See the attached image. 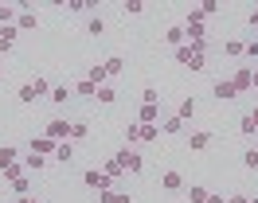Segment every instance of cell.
<instances>
[{"label": "cell", "mask_w": 258, "mask_h": 203, "mask_svg": "<svg viewBox=\"0 0 258 203\" xmlns=\"http://www.w3.org/2000/svg\"><path fill=\"white\" fill-rule=\"evenodd\" d=\"M113 160H117V164H121L125 172H133V176H137V172L145 168V156L137 153V149H129V145H125V149H121L117 156H113Z\"/></svg>", "instance_id": "1"}, {"label": "cell", "mask_w": 258, "mask_h": 203, "mask_svg": "<svg viewBox=\"0 0 258 203\" xmlns=\"http://www.w3.org/2000/svg\"><path fill=\"white\" fill-rule=\"evenodd\" d=\"M215 133L211 129H188V153H208Z\"/></svg>", "instance_id": "2"}, {"label": "cell", "mask_w": 258, "mask_h": 203, "mask_svg": "<svg viewBox=\"0 0 258 203\" xmlns=\"http://www.w3.org/2000/svg\"><path fill=\"white\" fill-rule=\"evenodd\" d=\"M211 98H215V102H235L239 90H235L231 78H215V82H211Z\"/></svg>", "instance_id": "3"}, {"label": "cell", "mask_w": 258, "mask_h": 203, "mask_svg": "<svg viewBox=\"0 0 258 203\" xmlns=\"http://www.w3.org/2000/svg\"><path fill=\"white\" fill-rule=\"evenodd\" d=\"M82 184H86V187H90V191H110V180H106V172H98V168H86V172H82Z\"/></svg>", "instance_id": "4"}, {"label": "cell", "mask_w": 258, "mask_h": 203, "mask_svg": "<svg viewBox=\"0 0 258 203\" xmlns=\"http://www.w3.org/2000/svg\"><path fill=\"white\" fill-rule=\"evenodd\" d=\"M184 187H188V184H184V176H180L176 168H168V172L161 176V191H168V195H180Z\"/></svg>", "instance_id": "5"}, {"label": "cell", "mask_w": 258, "mask_h": 203, "mask_svg": "<svg viewBox=\"0 0 258 203\" xmlns=\"http://www.w3.org/2000/svg\"><path fill=\"white\" fill-rule=\"evenodd\" d=\"M43 137H51L55 145H59V141H71V121H63V117H51V121H47V133H43Z\"/></svg>", "instance_id": "6"}, {"label": "cell", "mask_w": 258, "mask_h": 203, "mask_svg": "<svg viewBox=\"0 0 258 203\" xmlns=\"http://www.w3.org/2000/svg\"><path fill=\"white\" fill-rule=\"evenodd\" d=\"M161 133L180 137V133H188V121H184V117H176V113H168V117H161Z\"/></svg>", "instance_id": "7"}, {"label": "cell", "mask_w": 258, "mask_h": 203, "mask_svg": "<svg viewBox=\"0 0 258 203\" xmlns=\"http://www.w3.org/2000/svg\"><path fill=\"white\" fill-rule=\"evenodd\" d=\"M231 82H235V90H239V94L254 90V71H250V66H242V71H235V75H231Z\"/></svg>", "instance_id": "8"}, {"label": "cell", "mask_w": 258, "mask_h": 203, "mask_svg": "<svg viewBox=\"0 0 258 203\" xmlns=\"http://www.w3.org/2000/svg\"><path fill=\"white\" fill-rule=\"evenodd\" d=\"M239 133H242V137H254V133H258V106L239 117Z\"/></svg>", "instance_id": "9"}, {"label": "cell", "mask_w": 258, "mask_h": 203, "mask_svg": "<svg viewBox=\"0 0 258 203\" xmlns=\"http://www.w3.org/2000/svg\"><path fill=\"white\" fill-rule=\"evenodd\" d=\"M51 106H67V102H71V98H75V90H71V86H67V82H59V86H51Z\"/></svg>", "instance_id": "10"}, {"label": "cell", "mask_w": 258, "mask_h": 203, "mask_svg": "<svg viewBox=\"0 0 258 203\" xmlns=\"http://www.w3.org/2000/svg\"><path fill=\"white\" fill-rule=\"evenodd\" d=\"M51 160L71 164V160H75V145H71V141H59V145H55V153H51Z\"/></svg>", "instance_id": "11"}, {"label": "cell", "mask_w": 258, "mask_h": 203, "mask_svg": "<svg viewBox=\"0 0 258 203\" xmlns=\"http://www.w3.org/2000/svg\"><path fill=\"white\" fill-rule=\"evenodd\" d=\"M16 160H20V149H16V145H0V172L12 168Z\"/></svg>", "instance_id": "12"}, {"label": "cell", "mask_w": 258, "mask_h": 203, "mask_svg": "<svg viewBox=\"0 0 258 203\" xmlns=\"http://www.w3.org/2000/svg\"><path fill=\"white\" fill-rule=\"evenodd\" d=\"M164 43L172 47V51H176V47H184V43H188V39H184V24H176V28H168V31H164Z\"/></svg>", "instance_id": "13"}, {"label": "cell", "mask_w": 258, "mask_h": 203, "mask_svg": "<svg viewBox=\"0 0 258 203\" xmlns=\"http://www.w3.org/2000/svg\"><path fill=\"white\" fill-rule=\"evenodd\" d=\"M137 121L141 125H157L161 121V106H141L137 109Z\"/></svg>", "instance_id": "14"}, {"label": "cell", "mask_w": 258, "mask_h": 203, "mask_svg": "<svg viewBox=\"0 0 258 203\" xmlns=\"http://www.w3.org/2000/svg\"><path fill=\"white\" fill-rule=\"evenodd\" d=\"M184 195H188V203H208L211 191H208L204 184H188V187H184Z\"/></svg>", "instance_id": "15"}, {"label": "cell", "mask_w": 258, "mask_h": 203, "mask_svg": "<svg viewBox=\"0 0 258 203\" xmlns=\"http://www.w3.org/2000/svg\"><path fill=\"white\" fill-rule=\"evenodd\" d=\"M71 90H75V98H94V94H98V86L90 82V78H79V82H75Z\"/></svg>", "instance_id": "16"}, {"label": "cell", "mask_w": 258, "mask_h": 203, "mask_svg": "<svg viewBox=\"0 0 258 203\" xmlns=\"http://www.w3.org/2000/svg\"><path fill=\"white\" fill-rule=\"evenodd\" d=\"M43 168H47V156H39V153L24 156V172H43Z\"/></svg>", "instance_id": "17"}, {"label": "cell", "mask_w": 258, "mask_h": 203, "mask_svg": "<svg viewBox=\"0 0 258 203\" xmlns=\"http://www.w3.org/2000/svg\"><path fill=\"white\" fill-rule=\"evenodd\" d=\"M16 28H20V31H35V28H39V20H35V16L28 12V8H20V16H16Z\"/></svg>", "instance_id": "18"}, {"label": "cell", "mask_w": 258, "mask_h": 203, "mask_svg": "<svg viewBox=\"0 0 258 203\" xmlns=\"http://www.w3.org/2000/svg\"><path fill=\"white\" fill-rule=\"evenodd\" d=\"M32 153L51 156V153H55V141H51V137H32Z\"/></svg>", "instance_id": "19"}, {"label": "cell", "mask_w": 258, "mask_h": 203, "mask_svg": "<svg viewBox=\"0 0 258 203\" xmlns=\"http://www.w3.org/2000/svg\"><path fill=\"white\" fill-rule=\"evenodd\" d=\"M141 106H161V90L157 86H141Z\"/></svg>", "instance_id": "20"}, {"label": "cell", "mask_w": 258, "mask_h": 203, "mask_svg": "<svg viewBox=\"0 0 258 203\" xmlns=\"http://www.w3.org/2000/svg\"><path fill=\"white\" fill-rule=\"evenodd\" d=\"M16 98L24 102V106H32V102H39V94H35V86H32V82H24V86L16 90Z\"/></svg>", "instance_id": "21"}, {"label": "cell", "mask_w": 258, "mask_h": 203, "mask_svg": "<svg viewBox=\"0 0 258 203\" xmlns=\"http://www.w3.org/2000/svg\"><path fill=\"white\" fill-rule=\"evenodd\" d=\"M86 78H90V82H94V86H106V66H102V62H94V66H90V71H86Z\"/></svg>", "instance_id": "22"}, {"label": "cell", "mask_w": 258, "mask_h": 203, "mask_svg": "<svg viewBox=\"0 0 258 203\" xmlns=\"http://www.w3.org/2000/svg\"><path fill=\"white\" fill-rule=\"evenodd\" d=\"M176 117L192 121V117H196V98H184V102H180V106H176Z\"/></svg>", "instance_id": "23"}, {"label": "cell", "mask_w": 258, "mask_h": 203, "mask_svg": "<svg viewBox=\"0 0 258 203\" xmlns=\"http://www.w3.org/2000/svg\"><path fill=\"white\" fill-rule=\"evenodd\" d=\"M16 16H20L16 4H0V28H4V24H16Z\"/></svg>", "instance_id": "24"}, {"label": "cell", "mask_w": 258, "mask_h": 203, "mask_svg": "<svg viewBox=\"0 0 258 203\" xmlns=\"http://www.w3.org/2000/svg\"><path fill=\"white\" fill-rule=\"evenodd\" d=\"M86 35H94V39H102V35H106V20H102V16H94V20L86 24Z\"/></svg>", "instance_id": "25"}, {"label": "cell", "mask_w": 258, "mask_h": 203, "mask_svg": "<svg viewBox=\"0 0 258 203\" xmlns=\"http://www.w3.org/2000/svg\"><path fill=\"white\" fill-rule=\"evenodd\" d=\"M94 98L102 102V106H113V102H117V90H113V86H98Z\"/></svg>", "instance_id": "26"}, {"label": "cell", "mask_w": 258, "mask_h": 203, "mask_svg": "<svg viewBox=\"0 0 258 203\" xmlns=\"http://www.w3.org/2000/svg\"><path fill=\"white\" fill-rule=\"evenodd\" d=\"M125 145H129V149H133V145H141V125H137V121L125 125Z\"/></svg>", "instance_id": "27"}, {"label": "cell", "mask_w": 258, "mask_h": 203, "mask_svg": "<svg viewBox=\"0 0 258 203\" xmlns=\"http://www.w3.org/2000/svg\"><path fill=\"white\" fill-rule=\"evenodd\" d=\"M242 47H246L242 39H227V43H223V55H231V59H242Z\"/></svg>", "instance_id": "28"}, {"label": "cell", "mask_w": 258, "mask_h": 203, "mask_svg": "<svg viewBox=\"0 0 258 203\" xmlns=\"http://www.w3.org/2000/svg\"><path fill=\"white\" fill-rule=\"evenodd\" d=\"M86 133H90V125H86V121H71V145H75V141H82Z\"/></svg>", "instance_id": "29"}, {"label": "cell", "mask_w": 258, "mask_h": 203, "mask_svg": "<svg viewBox=\"0 0 258 203\" xmlns=\"http://www.w3.org/2000/svg\"><path fill=\"white\" fill-rule=\"evenodd\" d=\"M242 168H246V172H258V149H246V153H242Z\"/></svg>", "instance_id": "30"}, {"label": "cell", "mask_w": 258, "mask_h": 203, "mask_svg": "<svg viewBox=\"0 0 258 203\" xmlns=\"http://www.w3.org/2000/svg\"><path fill=\"white\" fill-rule=\"evenodd\" d=\"M242 59L250 62V66H258V39H250V43L242 47Z\"/></svg>", "instance_id": "31"}, {"label": "cell", "mask_w": 258, "mask_h": 203, "mask_svg": "<svg viewBox=\"0 0 258 203\" xmlns=\"http://www.w3.org/2000/svg\"><path fill=\"white\" fill-rule=\"evenodd\" d=\"M121 164H117V160H110V164H106V180H110V184H117V180H121Z\"/></svg>", "instance_id": "32"}, {"label": "cell", "mask_w": 258, "mask_h": 203, "mask_svg": "<svg viewBox=\"0 0 258 203\" xmlns=\"http://www.w3.org/2000/svg\"><path fill=\"white\" fill-rule=\"evenodd\" d=\"M196 12H200L204 20H208V16H215V12H219V0H204V4L196 8Z\"/></svg>", "instance_id": "33"}, {"label": "cell", "mask_w": 258, "mask_h": 203, "mask_svg": "<svg viewBox=\"0 0 258 203\" xmlns=\"http://www.w3.org/2000/svg\"><path fill=\"white\" fill-rule=\"evenodd\" d=\"M102 66H106V75H121V66H125V62L117 59V55H110V59L102 62Z\"/></svg>", "instance_id": "34"}, {"label": "cell", "mask_w": 258, "mask_h": 203, "mask_svg": "<svg viewBox=\"0 0 258 203\" xmlns=\"http://www.w3.org/2000/svg\"><path fill=\"white\" fill-rule=\"evenodd\" d=\"M153 141H157V125H141V145H153Z\"/></svg>", "instance_id": "35"}, {"label": "cell", "mask_w": 258, "mask_h": 203, "mask_svg": "<svg viewBox=\"0 0 258 203\" xmlns=\"http://www.w3.org/2000/svg\"><path fill=\"white\" fill-rule=\"evenodd\" d=\"M16 35H20L16 24H4V28H0V39H8V43H16Z\"/></svg>", "instance_id": "36"}, {"label": "cell", "mask_w": 258, "mask_h": 203, "mask_svg": "<svg viewBox=\"0 0 258 203\" xmlns=\"http://www.w3.org/2000/svg\"><path fill=\"white\" fill-rule=\"evenodd\" d=\"M20 176H24V164H12V168H4V180H12V184H16Z\"/></svg>", "instance_id": "37"}, {"label": "cell", "mask_w": 258, "mask_h": 203, "mask_svg": "<svg viewBox=\"0 0 258 203\" xmlns=\"http://www.w3.org/2000/svg\"><path fill=\"white\" fill-rule=\"evenodd\" d=\"M28 187H32V180H28V176H20L16 184H12V191H16V195H28Z\"/></svg>", "instance_id": "38"}, {"label": "cell", "mask_w": 258, "mask_h": 203, "mask_svg": "<svg viewBox=\"0 0 258 203\" xmlns=\"http://www.w3.org/2000/svg\"><path fill=\"white\" fill-rule=\"evenodd\" d=\"M141 12H145V4H141V0H129V4H125V16H141Z\"/></svg>", "instance_id": "39"}, {"label": "cell", "mask_w": 258, "mask_h": 203, "mask_svg": "<svg viewBox=\"0 0 258 203\" xmlns=\"http://www.w3.org/2000/svg\"><path fill=\"white\" fill-rule=\"evenodd\" d=\"M113 203H133V195H125V191H113Z\"/></svg>", "instance_id": "40"}, {"label": "cell", "mask_w": 258, "mask_h": 203, "mask_svg": "<svg viewBox=\"0 0 258 203\" xmlns=\"http://www.w3.org/2000/svg\"><path fill=\"white\" fill-rule=\"evenodd\" d=\"M98 199H102V203H113V187H110V191H98Z\"/></svg>", "instance_id": "41"}, {"label": "cell", "mask_w": 258, "mask_h": 203, "mask_svg": "<svg viewBox=\"0 0 258 203\" xmlns=\"http://www.w3.org/2000/svg\"><path fill=\"white\" fill-rule=\"evenodd\" d=\"M227 203H250V195H242V191H239V195H231Z\"/></svg>", "instance_id": "42"}, {"label": "cell", "mask_w": 258, "mask_h": 203, "mask_svg": "<svg viewBox=\"0 0 258 203\" xmlns=\"http://www.w3.org/2000/svg\"><path fill=\"white\" fill-rule=\"evenodd\" d=\"M8 51H12V43H8V39H0V55H8Z\"/></svg>", "instance_id": "43"}, {"label": "cell", "mask_w": 258, "mask_h": 203, "mask_svg": "<svg viewBox=\"0 0 258 203\" xmlns=\"http://www.w3.org/2000/svg\"><path fill=\"white\" fill-rule=\"evenodd\" d=\"M208 203H227V199H223V195H215V191H211V195H208Z\"/></svg>", "instance_id": "44"}, {"label": "cell", "mask_w": 258, "mask_h": 203, "mask_svg": "<svg viewBox=\"0 0 258 203\" xmlns=\"http://www.w3.org/2000/svg\"><path fill=\"white\" fill-rule=\"evenodd\" d=\"M250 28H254V35H258V12H250Z\"/></svg>", "instance_id": "45"}, {"label": "cell", "mask_w": 258, "mask_h": 203, "mask_svg": "<svg viewBox=\"0 0 258 203\" xmlns=\"http://www.w3.org/2000/svg\"><path fill=\"white\" fill-rule=\"evenodd\" d=\"M20 203H43V199H32V195H20Z\"/></svg>", "instance_id": "46"}, {"label": "cell", "mask_w": 258, "mask_h": 203, "mask_svg": "<svg viewBox=\"0 0 258 203\" xmlns=\"http://www.w3.org/2000/svg\"><path fill=\"white\" fill-rule=\"evenodd\" d=\"M250 71H254V90H258V66H250Z\"/></svg>", "instance_id": "47"}, {"label": "cell", "mask_w": 258, "mask_h": 203, "mask_svg": "<svg viewBox=\"0 0 258 203\" xmlns=\"http://www.w3.org/2000/svg\"><path fill=\"white\" fill-rule=\"evenodd\" d=\"M0 78H4V71H0Z\"/></svg>", "instance_id": "48"}, {"label": "cell", "mask_w": 258, "mask_h": 203, "mask_svg": "<svg viewBox=\"0 0 258 203\" xmlns=\"http://www.w3.org/2000/svg\"><path fill=\"white\" fill-rule=\"evenodd\" d=\"M254 137H258V133H254Z\"/></svg>", "instance_id": "49"}]
</instances>
